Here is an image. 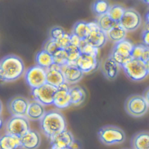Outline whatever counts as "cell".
Returning a JSON list of instances; mask_svg holds the SVG:
<instances>
[{
    "label": "cell",
    "mask_w": 149,
    "mask_h": 149,
    "mask_svg": "<svg viewBox=\"0 0 149 149\" xmlns=\"http://www.w3.org/2000/svg\"><path fill=\"white\" fill-rule=\"evenodd\" d=\"M145 67H146V69H147L148 74H149V61H148L147 63H145Z\"/></svg>",
    "instance_id": "cell-42"
},
{
    "label": "cell",
    "mask_w": 149,
    "mask_h": 149,
    "mask_svg": "<svg viewBox=\"0 0 149 149\" xmlns=\"http://www.w3.org/2000/svg\"><path fill=\"white\" fill-rule=\"evenodd\" d=\"M142 2L145 3L146 5H149V0H145V1H141Z\"/></svg>",
    "instance_id": "cell-45"
},
{
    "label": "cell",
    "mask_w": 149,
    "mask_h": 149,
    "mask_svg": "<svg viewBox=\"0 0 149 149\" xmlns=\"http://www.w3.org/2000/svg\"><path fill=\"white\" fill-rule=\"evenodd\" d=\"M25 79L32 89L38 88L46 83V70L37 65L33 66L26 71Z\"/></svg>",
    "instance_id": "cell-8"
},
{
    "label": "cell",
    "mask_w": 149,
    "mask_h": 149,
    "mask_svg": "<svg viewBox=\"0 0 149 149\" xmlns=\"http://www.w3.org/2000/svg\"><path fill=\"white\" fill-rule=\"evenodd\" d=\"M110 5L107 1H96L92 5V10L97 16H100L108 13Z\"/></svg>",
    "instance_id": "cell-29"
},
{
    "label": "cell",
    "mask_w": 149,
    "mask_h": 149,
    "mask_svg": "<svg viewBox=\"0 0 149 149\" xmlns=\"http://www.w3.org/2000/svg\"><path fill=\"white\" fill-rule=\"evenodd\" d=\"M60 49L61 48H60L57 41L51 38H49L46 42L43 48L44 51H46V52H47L52 55Z\"/></svg>",
    "instance_id": "cell-34"
},
{
    "label": "cell",
    "mask_w": 149,
    "mask_h": 149,
    "mask_svg": "<svg viewBox=\"0 0 149 149\" xmlns=\"http://www.w3.org/2000/svg\"><path fill=\"white\" fill-rule=\"evenodd\" d=\"M20 148V139L5 134L0 136V149H18Z\"/></svg>",
    "instance_id": "cell-24"
},
{
    "label": "cell",
    "mask_w": 149,
    "mask_h": 149,
    "mask_svg": "<svg viewBox=\"0 0 149 149\" xmlns=\"http://www.w3.org/2000/svg\"><path fill=\"white\" fill-rule=\"evenodd\" d=\"M2 102L0 100V116H1V114L2 113Z\"/></svg>",
    "instance_id": "cell-44"
},
{
    "label": "cell",
    "mask_w": 149,
    "mask_h": 149,
    "mask_svg": "<svg viewBox=\"0 0 149 149\" xmlns=\"http://www.w3.org/2000/svg\"><path fill=\"white\" fill-rule=\"evenodd\" d=\"M149 108V86L144 90L143 95Z\"/></svg>",
    "instance_id": "cell-39"
},
{
    "label": "cell",
    "mask_w": 149,
    "mask_h": 149,
    "mask_svg": "<svg viewBox=\"0 0 149 149\" xmlns=\"http://www.w3.org/2000/svg\"><path fill=\"white\" fill-rule=\"evenodd\" d=\"M124 109L129 115L138 118L143 116L147 112L148 106L143 95L133 94L126 99Z\"/></svg>",
    "instance_id": "cell-6"
},
{
    "label": "cell",
    "mask_w": 149,
    "mask_h": 149,
    "mask_svg": "<svg viewBox=\"0 0 149 149\" xmlns=\"http://www.w3.org/2000/svg\"><path fill=\"white\" fill-rule=\"evenodd\" d=\"M52 56L54 63L60 67L67 64L68 62L67 54L64 49H58Z\"/></svg>",
    "instance_id": "cell-32"
},
{
    "label": "cell",
    "mask_w": 149,
    "mask_h": 149,
    "mask_svg": "<svg viewBox=\"0 0 149 149\" xmlns=\"http://www.w3.org/2000/svg\"><path fill=\"white\" fill-rule=\"evenodd\" d=\"M29 101L24 97L18 95L8 102V108L12 116H26Z\"/></svg>",
    "instance_id": "cell-12"
},
{
    "label": "cell",
    "mask_w": 149,
    "mask_h": 149,
    "mask_svg": "<svg viewBox=\"0 0 149 149\" xmlns=\"http://www.w3.org/2000/svg\"><path fill=\"white\" fill-rule=\"evenodd\" d=\"M64 49L65 50L67 54L68 61V63L75 64L77 60L81 54L80 47L70 45Z\"/></svg>",
    "instance_id": "cell-31"
},
{
    "label": "cell",
    "mask_w": 149,
    "mask_h": 149,
    "mask_svg": "<svg viewBox=\"0 0 149 149\" xmlns=\"http://www.w3.org/2000/svg\"><path fill=\"white\" fill-rule=\"evenodd\" d=\"M65 33L66 32L64 31V30L60 26L53 27L50 31V38L57 41L61 38L65 34Z\"/></svg>",
    "instance_id": "cell-35"
},
{
    "label": "cell",
    "mask_w": 149,
    "mask_h": 149,
    "mask_svg": "<svg viewBox=\"0 0 149 149\" xmlns=\"http://www.w3.org/2000/svg\"><path fill=\"white\" fill-rule=\"evenodd\" d=\"M108 40L106 33L100 28L91 30L89 34L83 41L85 44L92 45L98 49L103 47Z\"/></svg>",
    "instance_id": "cell-18"
},
{
    "label": "cell",
    "mask_w": 149,
    "mask_h": 149,
    "mask_svg": "<svg viewBox=\"0 0 149 149\" xmlns=\"http://www.w3.org/2000/svg\"><path fill=\"white\" fill-rule=\"evenodd\" d=\"M79 47L81 49V54H86L89 56L97 58L99 52V49L89 44H85L83 41H82V42Z\"/></svg>",
    "instance_id": "cell-33"
},
{
    "label": "cell",
    "mask_w": 149,
    "mask_h": 149,
    "mask_svg": "<svg viewBox=\"0 0 149 149\" xmlns=\"http://www.w3.org/2000/svg\"><path fill=\"white\" fill-rule=\"evenodd\" d=\"M96 22L100 29L106 33L117 24L110 17L108 13L97 17Z\"/></svg>",
    "instance_id": "cell-28"
},
{
    "label": "cell",
    "mask_w": 149,
    "mask_h": 149,
    "mask_svg": "<svg viewBox=\"0 0 149 149\" xmlns=\"http://www.w3.org/2000/svg\"><path fill=\"white\" fill-rule=\"evenodd\" d=\"M122 149H129V148H122Z\"/></svg>",
    "instance_id": "cell-46"
},
{
    "label": "cell",
    "mask_w": 149,
    "mask_h": 149,
    "mask_svg": "<svg viewBox=\"0 0 149 149\" xmlns=\"http://www.w3.org/2000/svg\"><path fill=\"white\" fill-rule=\"evenodd\" d=\"M41 142V136L34 130L30 129L20 139V148L37 149Z\"/></svg>",
    "instance_id": "cell-14"
},
{
    "label": "cell",
    "mask_w": 149,
    "mask_h": 149,
    "mask_svg": "<svg viewBox=\"0 0 149 149\" xmlns=\"http://www.w3.org/2000/svg\"><path fill=\"white\" fill-rule=\"evenodd\" d=\"M64 83L65 82L60 66L53 63L46 69V83L57 88Z\"/></svg>",
    "instance_id": "cell-19"
},
{
    "label": "cell",
    "mask_w": 149,
    "mask_h": 149,
    "mask_svg": "<svg viewBox=\"0 0 149 149\" xmlns=\"http://www.w3.org/2000/svg\"><path fill=\"white\" fill-rule=\"evenodd\" d=\"M6 82V80H5V78H4V77L3 74H2L1 70H0V84H4V83H5Z\"/></svg>",
    "instance_id": "cell-41"
},
{
    "label": "cell",
    "mask_w": 149,
    "mask_h": 149,
    "mask_svg": "<svg viewBox=\"0 0 149 149\" xmlns=\"http://www.w3.org/2000/svg\"><path fill=\"white\" fill-rule=\"evenodd\" d=\"M143 44L149 48V29H144L141 35Z\"/></svg>",
    "instance_id": "cell-37"
},
{
    "label": "cell",
    "mask_w": 149,
    "mask_h": 149,
    "mask_svg": "<svg viewBox=\"0 0 149 149\" xmlns=\"http://www.w3.org/2000/svg\"><path fill=\"white\" fill-rule=\"evenodd\" d=\"M122 68L127 78L133 81H142L148 75L145 63L138 59L132 58Z\"/></svg>",
    "instance_id": "cell-7"
},
{
    "label": "cell",
    "mask_w": 149,
    "mask_h": 149,
    "mask_svg": "<svg viewBox=\"0 0 149 149\" xmlns=\"http://www.w3.org/2000/svg\"><path fill=\"white\" fill-rule=\"evenodd\" d=\"M126 34L127 31L117 23L106 33V36L109 40L115 44L125 40Z\"/></svg>",
    "instance_id": "cell-23"
},
{
    "label": "cell",
    "mask_w": 149,
    "mask_h": 149,
    "mask_svg": "<svg viewBox=\"0 0 149 149\" xmlns=\"http://www.w3.org/2000/svg\"><path fill=\"white\" fill-rule=\"evenodd\" d=\"M145 26L144 29H149V9L147 11L144 16Z\"/></svg>",
    "instance_id": "cell-40"
},
{
    "label": "cell",
    "mask_w": 149,
    "mask_h": 149,
    "mask_svg": "<svg viewBox=\"0 0 149 149\" xmlns=\"http://www.w3.org/2000/svg\"><path fill=\"white\" fill-rule=\"evenodd\" d=\"M44 106L39 102L33 100L29 102L26 117L28 120H40L46 113Z\"/></svg>",
    "instance_id": "cell-20"
},
{
    "label": "cell",
    "mask_w": 149,
    "mask_h": 149,
    "mask_svg": "<svg viewBox=\"0 0 149 149\" xmlns=\"http://www.w3.org/2000/svg\"><path fill=\"white\" fill-rule=\"evenodd\" d=\"M3 125H4V120H3L2 118L0 116V129L2 128Z\"/></svg>",
    "instance_id": "cell-43"
},
{
    "label": "cell",
    "mask_w": 149,
    "mask_h": 149,
    "mask_svg": "<svg viewBox=\"0 0 149 149\" xmlns=\"http://www.w3.org/2000/svg\"><path fill=\"white\" fill-rule=\"evenodd\" d=\"M142 18L140 14L133 8L126 9L119 24L127 31L132 32L141 26Z\"/></svg>",
    "instance_id": "cell-9"
},
{
    "label": "cell",
    "mask_w": 149,
    "mask_h": 149,
    "mask_svg": "<svg viewBox=\"0 0 149 149\" xmlns=\"http://www.w3.org/2000/svg\"><path fill=\"white\" fill-rule=\"evenodd\" d=\"M69 93L71 100V105L78 107L81 105L86 98V92L81 86H74L70 87Z\"/></svg>",
    "instance_id": "cell-22"
},
{
    "label": "cell",
    "mask_w": 149,
    "mask_h": 149,
    "mask_svg": "<svg viewBox=\"0 0 149 149\" xmlns=\"http://www.w3.org/2000/svg\"><path fill=\"white\" fill-rule=\"evenodd\" d=\"M81 42L82 40L78 37L72 33L70 34V45L80 47Z\"/></svg>",
    "instance_id": "cell-38"
},
{
    "label": "cell",
    "mask_w": 149,
    "mask_h": 149,
    "mask_svg": "<svg viewBox=\"0 0 149 149\" xmlns=\"http://www.w3.org/2000/svg\"><path fill=\"white\" fill-rule=\"evenodd\" d=\"M56 41L61 49H65L70 45V34L65 33L61 38Z\"/></svg>",
    "instance_id": "cell-36"
},
{
    "label": "cell",
    "mask_w": 149,
    "mask_h": 149,
    "mask_svg": "<svg viewBox=\"0 0 149 149\" xmlns=\"http://www.w3.org/2000/svg\"><path fill=\"white\" fill-rule=\"evenodd\" d=\"M98 137L99 141L105 146L120 144L126 140L124 131L113 125H106L101 127L98 132Z\"/></svg>",
    "instance_id": "cell-3"
},
{
    "label": "cell",
    "mask_w": 149,
    "mask_h": 149,
    "mask_svg": "<svg viewBox=\"0 0 149 149\" xmlns=\"http://www.w3.org/2000/svg\"><path fill=\"white\" fill-rule=\"evenodd\" d=\"M90 31L88 22L78 21L74 24L71 33L78 37L82 41H84Z\"/></svg>",
    "instance_id": "cell-27"
},
{
    "label": "cell",
    "mask_w": 149,
    "mask_h": 149,
    "mask_svg": "<svg viewBox=\"0 0 149 149\" xmlns=\"http://www.w3.org/2000/svg\"><path fill=\"white\" fill-rule=\"evenodd\" d=\"M101 70L103 76L109 80H114L117 77L120 66L110 56L105 58L101 63Z\"/></svg>",
    "instance_id": "cell-17"
},
{
    "label": "cell",
    "mask_w": 149,
    "mask_h": 149,
    "mask_svg": "<svg viewBox=\"0 0 149 149\" xmlns=\"http://www.w3.org/2000/svg\"><path fill=\"white\" fill-rule=\"evenodd\" d=\"M133 46L134 45L130 41L126 39L115 43L109 56L122 67L132 59L131 52Z\"/></svg>",
    "instance_id": "cell-4"
},
{
    "label": "cell",
    "mask_w": 149,
    "mask_h": 149,
    "mask_svg": "<svg viewBox=\"0 0 149 149\" xmlns=\"http://www.w3.org/2000/svg\"><path fill=\"white\" fill-rule=\"evenodd\" d=\"M0 70L6 82L13 81L23 75L25 65L19 56L9 55L0 61Z\"/></svg>",
    "instance_id": "cell-2"
},
{
    "label": "cell",
    "mask_w": 149,
    "mask_h": 149,
    "mask_svg": "<svg viewBox=\"0 0 149 149\" xmlns=\"http://www.w3.org/2000/svg\"><path fill=\"white\" fill-rule=\"evenodd\" d=\"M36 62L37 66L44 69H48L53 63L52 55L44 49L39 51L36 56Z\"/></svg>",
    "instance_id": "cell-26"
},
{
    "label": "cell",
    "mask_w": 149,
    "mask_h": 149,
    "mask_svg": "<svg viewBox=\"0 0 149 149\" xmlns=\"http://www.w3.org/2000/svg\"><path fill=\"white\" fill-rule=\"evenodd\" d=\"M42 133L49 139L67 129V122L63 114L57 110L46 112L40 120Z\"/></svg>",
    "instance_id": "cell-1"
},
{
    "label": "cell",
    "mask_w": 149,
    "mask_h": 149,
    "mask_svg": "<svg viewBox=\"0 0 149 149\" xmlns=\"http://www.w3.org/2000/svg\"><path fill=\"white\" fill-rule=\"evenodd\" d=\"M69 90L70 87L66 83H63L57 88L53 104L56 108L64 109L71 105Z\"/></svg>",
    "instance_id": "cell-13"
},
{
    "label": "cell",
    "mask_w": 149,
    "mask_h": 149,
    "mask_svg": "<svg viewBox=\"0 0 149 149\" xmlns=\"http://www.w3.org/2000/svg\"><path fill=\"white\" fill-rule=\"evenodd\" d=\"M131 57L145 63L149 61V48L143 44L134 45Z\"/></svg>",
    "instance_id": "cell-25"
},
{
    "label": "cell",
    "mask_w": 149,
    "mask_h": 149,
    "mask_svg": "<svg viewBox=\"0 0 149 149\" xmlns=\"http://www.w3.org/2000/svg\"><path fill=\"white\" fill-rule=\"evenodd\" d=\"M76 66L84 73H89L96 70L99 65L98 58L81 54L75 62Z\"/></svg>",
    "instance_id": "cell-16"
},
{
    "label": "cell",
    "mask_w": 149,
    "mask_h": 149,
    "mask_svg": "<svg viewBox=\"0 0 149 149\" xmlns=\"http://www.w3.org/2000/svg\"><path fill=\"white\" fill-rule=\"evenodd\" d=\"M50 140L51 149H73L75 144L74 136L67 129L55 136Z\"/></svg>",
    "instance_id": "cell-11"
},
{
    "label": "cell",
    "mask_w": 149,
    "mask_h": 149,
    "mask_svg": "<svg viewBox=\"0 0 149 149\" xmlns=\"http://www.w3.org/2000/svg\"><path fill=\"white\" fill-rule=\"evenodd\" d=\"M131 146L133 149H149V132L136 133L131 140Z\"/></svg>",
    "instance_id": "cell-21"
},
{
    "label": "cell",
    "mask_w": 149,
    "mask_h": 149,
    "mask_svg": "<svg viewBox=\"0 0 149 149\" xmlns=\"http://www.w3.org/2000/svg\"><path fill=\"white\" fill-rule=\"evenodd\" d=\"M56 91L57 87L46 83L38 88L32 89V94L34 100L44 106L53 104L54 97Z\"/></svg>",
    "instance_id": "cell-10"
},
{
    "label": "cell",
    "mask_w": 149,
    "mask_h": 149,
    "mask_svg": "<svg viewBox=\"0 0 149 149\" xmlns=\"http://www.w3.org/2000/svg\"><path fill=\"white\" fill-rule=\"evenodd\" d=\"M30 129L29 122L26 116H12L5 123V133L19 139Z\"/></svg>",
    "instance_id": "cell-5"
},
{
    "label": "cell",
    "mask_w": 149,
    "mask_h": 149,
    "mask_svg": "<svg viewBox=\"0 0 149 149\" xmlns=\"http://www.w3.org/2000/svg\"><path fill=\"white\" fill-rule=\"evenodd\" d=\"M61 70L67 84H75L79 81L84 73L76 66L75 64L67 63L61 67Z\"/></svg>",
    "instance_id": "cell-15"
},
{
    "label": "cell",
    "mask_w": 149,
    "mask_h": 149,
    "mask_svg": "<svg viewBox=\"0 0 149 149\" xmlns=\"http://www.w3.org/2000/svg\"><path fill=\"white\" fill-rule=\"evenodd\" d=\"M126 9L120 5L115 4L110 6L108 11V15L117 23H119L122 19Z\"/></svg>",
    "instance_id": "cell-30"
}]
</instances>
